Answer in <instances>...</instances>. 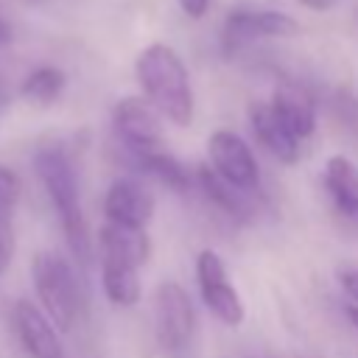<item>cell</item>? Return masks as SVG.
Instances as JSON below:
<instances>
[{
	"instance_id": "5",
	"label": "cell",
	"mask_w": 358,
	"mask_h": 358,
	"mask_svg": "<svg viewBox=\"0 0 358 358\" xmlns=\"http://www.w3.org/2000/svg\"><path fill=\"white\" fill-rule=\"evenodd\" d=\"M193 280H196L201 305L210 310V316L215 322H221L224 327H232V330L243 324L246 308L241 302V294H238L235 282L229 280L224 257L213 246H204V249L196 252Z\"/></svg>"
},
{
	"instance_id": "19",
	"label": "cell",
	"mask_w": 358,
	"mask_h": 358,
	"mask_svg": "<svg viewBox=\"0 0 358 358\" xmlns=\"http://www.w3.org/2000/svg\"><path fill=\"white\" fill-rule=\"evenodd\" d=\"M20 190H22L20 176H17L11 168L0 165V215H8V213L17 207Z\"/></svg>"
},
{
	"instance_id": "9",
	"label": "cell",
	"mask_w": 358,
	"mask_h": 358,
	"mask_svg": "<svg viewBox=\"0 0 358 358\" xmlns=\"http://www.w3.org/2000/svg\"><path fill=\"white\" fill-rule=\"evenodd\" d=\"M157 210L151 187L134 176H117L103 193V221L131 229H148Z\"/></svg>"
},
{
	"instance_id": "18",
	"label": "cell",
	"mask_w": 358,
	"mask_h": 358,
	"mask_svg": "<svg viewBox=\"0 0 358 358\" xmlns=\"http://www.w3.org/2000/svg\"><path fill=\"white\" fill-rule=\"evenodd\" d=\"M64 87H67V76H64L62 67L39 64V67H34V70L22 78L20 95H22L25 101L36 103V106H50V103H56V101L62 98Z\"/></svg>"
},
{
	"instance_id": "25",
	"label": "cell",
	"mask_w": 358,
	"mask_h": 358,
	"mask_svg": "<svg viewBox=\"0 0 358 358\" xmlns=\"http://www.w3.org/2000/svg\"><path fill=\"white\" fill-rule=\"evenodd\" d=\"M11 36H14L11 25H8V22L0 17V48H3V45H8V42H11Z\"/></svg>"
},
{
	"instance_id": "24",
	"label": "cell",
	"mask_w": 358,
	"mask_h": 358,
	"mask_svg": "<svg viewBox=\"0 0 358 358\" xmlns=\"http://www.w3.org/2000/svg\"><path fill=\"white\" fill-rule=\"evenodd\" d=\"M344 316H347V322L358 330V305H352V302H344Z\"/></svg>"
},
{
	"instance_id": "6",
	"label": "cell",
	"mask_w": 358,
	"mask_h": 358,
	"mask_svg": "<svg viewBox=\"0 0 358 358\" xmlns=\"http://www.w3.org/2000/svg\"><path fill=\"white\" fill-rule=\"evenodd\" d=\"M207 165L210 171L227 182L229 187L257 196L260 185H263V173H260V162L252 151V145L246 143V137H241L232 129H215L207 137Z\"/></svg>"
},
{
	"instance_id": "20",
	"label": "cell",
	"mask_w": 358,
	"mask_h": 358,
	"mask_svg": "<svg viewBox=\"0 0 358 358\" xmlns=\"http://www.w3.org/2000/svg\"><path fill=\"white\" fill-rule=\"evenodd\" d=\"M14 249H17V241H14V227L8 221V215H0V277L8 271L11 260H14Z\"/></svg>"
},
{
	"instance_id": "1",
	"label": "cell",
	"mask_w": 358,
	"mask_h": 358,
	"mask_svg": "<svg viewBox=\"0 0 358 358\" xmlns=\"http://www.w3.org/2000/svg\"><path fill=\"white\" fill-rule=\"evenodd\" d=\"M140 98L171 126L190 129L196 117V90L190 70L168 42L145 45L134 59Z\"/></svg>"
},
{
	"instance_id": "10",
	"label": "cell",
	"mask_w": 358,
	"mask_h": 358,
	"mask_svg": "<svg viewBox=\"0 0 358 358\" xmlns=\"http://www.w3.org/2000/svg\"><path fill=\"white\" fill-rule=\"evenodd\" d=\"M11 322L17 341L28 358H67L62 333L31 299H17L11 308Z\"/></svg>"
},
{
	"instance_id": "21",
	"label": "cell",
	"mask_w": 358,
	"mask_h": 358,
	"mask_svg": "<svg viewBox=\"0 0 358 358\" xmlns=\"http://www.w3.org/2000/svg\"><path fill=\"white\" fill-rule=\"evenodd\" d=\"M338 288L344 291L347 302L358 305V266H350V268L338 271Z\"/></svg>"
},
{
	"instance_id": "14",
	"label": "cell",
	"mask_w": 358,
	"mask_h": 358,
	"mask_svg": "<svg viewBox=\"0 0 358 358\" xmlns=\"http://www.w3.org/2000/svg\"><path fill=\"white\" fill-rule=\"evenodd\" d=\"M101 288L109 305L115 308H134L143 299V282H140V268L112 257L101 255Z\"/></svg>"
},
{
	"instance_id": "17",
	"label": "cell",
	"mask_w": 358,
	"mask_h": 358,
	"mask_svg": "<svg viewBox=\"0 0 358 358\" xmlns=\"http://www.w3.org/2000/svg\"><path fill=\"white\" fill-rule=\"evenodd\" d=\"M196 182H199V190H201V196L213 204V207H218L224 215H229V218H235V221H246L249 218V193H241V190H235V187H229L227 182H221L213 171H210V165H199V171H196Z\"/></svg>"
},
{
	"instance_id": "4",
	"label": "cell",
	"mask_w": 358,
	"mask_h": 358,
	"mask_svg": "<svg viewBox=\"0 0 358 358\" xmlns=\"http://www.w3.org/2000/svg\"><path fill=\"white\" fill-rule=\"evenodd\" d=\"M154 341L162 358H185L196 338V302L176 280H162L154 288Z\"/></svg>"
},
{
	"instance_id": "16",
	"label": "cell",
	"mask_w": 358,
	"mask_h": 358,
	"mask_svg": "<svg viewBox=\"0 0 358 358\" xmlns=\"http://www.w3.org/2000/svg\"><path fill=\"white\" fill-rule=\"evenodd\" d=\"M129 162L148 179H154L157 185L173 190V193H187L193 185V176L187 173V168L165 148H154V151H143V154H131Z\"/></svg>"
},
{
	"instance_id": "15",
	"label": "cell",
	"mask_w": 358,
	"mask_h": 358,
	"mask_svg": "<svg viewBox=\"0 0 358 358\" xmlns=\"http://www.w3.org/2000/svg\"><path fill=\"white\" fill-rule=\"evenodd\" d=\"M98 252L120 257V260L143 268L151 257V235H148V229H131V227H117V224L103 221V227L98 232Z\"/></svg>"
},
{
	"instance_id": "23",
	"label": "cell",
	"mask_w": 358,
	"mask_h": 358,
	"mask_svg": "<svg viewBox=\"0 0 358 358\" xmlns=\"http://www.w3.org/2000/svg\"><path fill=\"white\" fill-rule=\"evenodd\" d=\"M305 8H310V11H316V14H324V11H330L333 8V3L336 0H299Z\"/></svg>"
},
{
	"instance_id": "2",
	"label": "cell",
	"mask_w": 358,
	"mask_h": 358,
	"mask_svg": "<svg viewBox=\"0 0 358 358\" xmlns=\"http://www.w3.org/2000/svg\"><path fill=\"white\" fill-rule=\"evenodd\" d=\"M34 171H36V179L45 187V193H48V199H50V204L59 215V224H62L70 255L81 266H87L90 257H92V241H90L87 218H84V210H81L78 176H76L70 154L59 145H42L34 154Z\"/></svg>"
},
{
	"instance_id": "22",
	"label": "cell",
	"mask_w": 358,
	"mask_h": 358,
	"mask_svg": "<svg viewBox=\"0 0 358 358\" xmlns=\"http://www.w3.org/2000/svg\"><path fill=\"white\" fill-rule=\"evenodd\" d=\"M179 3V11L187 17V20H201L207 17V11L213 8V0H176Z\"/></svg>"
},
{
	"instance_id": "3",
	"label": "cell",
	"mask_w": 358,
	"mask_h": 358,
	"mask_svg": "<svg viewBox=\"0 0 358 358\" xmlns=\"http://www.w3.org/2000/svg\"><path fill=\"white\" fill-rule=\"evenodd\" d=\"M31 280L42 313L53 322L59 333H70L84 310L81 282L73 263L59 252H36L31 260Z\"/></svg>"
},
{
	"instance_id": "12",
	"label": "cell",
	"mask_w": 358,
	"mask_h": 358,
	"mask_svg": "<svg viewBox=\"0 0 358 358\" xmlns=\"http://www.w3.org/2000/svg\"><path fill=\"white\" fill-rule=\"evenodd\" d=\"M249 117V129L252 137L257 140V145L277 159L280 165H296L302 157V143L296 137H291V131L277 120V115L271 112L268 101H252L246 109Z\"/></svg>"
},
{
	"instance_id": "13",
	"label": "cell",
	"mask_w": 358,
	"mask_h": 358,
	"mask_svg": "<svg viewBox=\"0 0 358 358\" xmlns=\"http://www.w3.org/2000/svg\"><path fill=\"white\" fill-rule=\"evenodd\" d=\"M322 185L333 213L350 224H358V162L347 154H330L324 159Z\"/></svg>"
},
{
	"instance_id": "26",
	"label": "cell",
	"mask_w": 358,
	"mask_h": 358,
	"mask_svg": "<svg viewBox=\"0 0 358 358\" xmlns=\"http://www.w3.org/2000/svg\"><path fill=\"white\" fill-rule=\"evenodd\" d=\"M8 101H11V95H8V87H6V81L0 78V115L6 112V106H8Z\"/></svg>"
},
{
	"instance_id": "7",
	"label": "cell",
	"mask_w": 358,
	"mask_h": 358,
	"mask_svg": "<svg viewBox=\"0 0 358 358\" xmlns=\"http://www.w3.org/2000/svg\"><path fill=\"white\" fill-rule=\"evenodd\" d=\"M302 22L277 8H235L221 22V50L235 53L257 39H288L299 36Z\"/></svg>"
},
{
	"instance_id": "8",
	"label": "cell",
	"mask_w": 358,
	"mask_h": 358,
	"mask_svg": "<svg viewBox=\"0 0 358 358\" xmlns=\"http://www.w3.org/2000/svg\"><path fill=\"white\" fill-rule=\"evenodd\" d=\"M112 129H115V137H117L120 148L126 151V157L162 148V143H165L162 117L140 95H126L115 103Z\"/></svg>"
},
{
	"instance_id": "11",
	"label": "cell",
	"mask_w": 358,
	"mask_h": 358,
	"mask_svg": "<svg viewBox=\"0 0 358 358\" xmlns=\"http://www.w3.org/2000/svg\"><path fill=\"white\" fill-rule=\"evenodd\" d=\"M268 106L277 115V120L291 131V137H296L299 143L313 137V131H316V98L302 81H291V78L277 81L271 90Z\"/></svg>"
}]
</instances>
